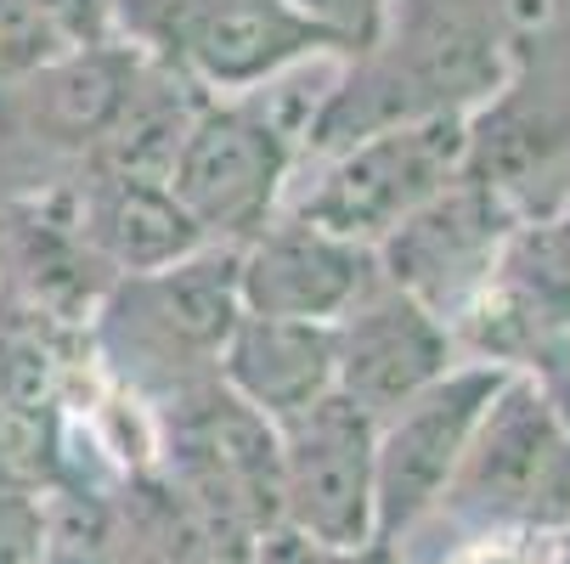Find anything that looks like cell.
Wrapping results in <instances>:
<instances>
[{
    "label": "cell",
    "instance_id": "obj_1",
    "mask_svg": "<svg viewBox=\"0 0 570 564\" xmlns=\"http://www.w3.org/2000/svg\"><path fill=\"white\" fill-rule=\"evenodd\" d=\"M525 12L520 0H395L384 34L322 86L299 165L384 125L469 119L503 91Z\"/></svg>",
    "mask_w": 570,
    "mask_h": 564
},
{
    "label": "cell",
    "instance_id": "obj_2",
    "mask_svg": "<svg viewBox=\"0 0 570 564\" xmlns=\"http://www.w3.org/2000/svg\"><path fill=\"white\" fill-rule=\"evenodd\" d=\"M299 73V68H294ZM272 79L261 91L237 97H204L193 125L176 141L170 158V192L187 209V220L204 231V244L243 249L255 231H266L305 158V125L316 113L311 91H288V79Z\"/></svg>",
    "mask_w": 570,
    "mask_h": 564
},
{
    "label": "cell",
    "instance_id": "obj_3",
    "mask_svg": "<svg viewBox=\"0 0 570 564\" xmlns=\"http://www.w3.org/2000/svg\"><path fill=\"white\" fill-rule=\"evenodd\" d=\"M463 176L498 192L525 226L548 220L570 187V34L548 23L542 0L520 23L503 91L469 113Z\"/></svg>",
    "mask_w": 570,
    "mask_h": 564
},
{
    "label": "cell",
    "instance_id": "obj_4",
    "mask_svg": "<svg viewBox=\"0 0 570 564\" xmlns=\"http://www.w3.org/2000/svg\"><path fill=\"white\" fill-rule=\"evenodd\" d=\"M114 29L204 97L261 91L334 57L288 0H114Z\"/></svg>",
    "mask_w": 570,
    "mask_h": 564
},
{
    "label": "cell",
    "instance_id": "obj_5",
    "mask_svg": "<svg viewBox=\"0 0 570 564\" xmlns=\"http://www.w3.org/2000/svg\"><path fill=\"white\" fill-rule=\"evenodd\" d=\"M237 316V249L204 244L158 271L114 277L97 310V345L125 378L158 373L176 395L198 378H215Z\"/></svg>",
    "mask_w": 570,
    "mask_h": 564
},
{
    "label": "cell",
    "instance_id": "obj_6",
    "mask_svg": "<svg viewBox=\"0 0 570 564\" xmlns=\"http://www.w3.org/2000/svg\"><path fill=\"white\" fill-rule=\"evenodd\" d=\"M165 479L198 508L215 542H261L283 531L277 424L220 378H198L165 400Z\"/></svg>",
    "mask_w": 570,
    "mask_h": 564
},
{
    "label": "cell",
    "instance_id": "obj_7",
    "mask_svg": "<svg viewBox=\"0 0 570 564\" xmlns=\"http://www.w3.org/2000/svg\"><path fill=\"white\" fill-rule=\"evenodd\" d=\"M463 152L469 119H413L367 130L328 158H311V181L288 192L283 215L379 249L406 215H419L463 176Z\"/></svg>",
    "mask_w": 570,
    "mask_h": 564
},
{
    "label": "cell",
    "instance_id": "obj_8",
    "mask_svg": "<svg viewBox=\"0 0 570 564\" xmlns=\"http://www.w3.org/2000/svg\"><path fill=\"white\" fill-rule=\"evenodd\" d=\"M458 508L498 531H564L570 525V429L525 373H509L485 407L441 508Z\"/></svg>",
    "mask_w": 570,
    "mask_h": 564
},
{
    "label": "cell",
    "instance_id": "obj_9",
    "mask_svg": "<svg viewBox=\"0 0 570 564\" xmlns=\"http://www.w3.org/2000/svg\"><path fill=\"white\" fill-rule=\"evenodd\" d=\"M509 384V367L452 362L430 389L401 400L390 418L373 424V508L379 542H401L424 514L441 508L452 474L485 418V407Z\"/></svg>",
    "mask_w": 570,
    "mask_h": 564
},
{
    "label": "cell",
    "instance_id": "obj_10",
    "mask_svg": "<svg viewBox=\"0 0 570 564\" xmlns=\"http://www.w3.org/2000/svg\"><path fill=\"white\" fill-rule=\"evenodd\" d=\"M283 531L322 547H362L379 536L373 508V418L340 389L277 424Z\"/></svg>",
    "mask_w": 570,
    "mask_h": 564
},
{
    "label": "cell",
    "instance_id": "obj_11",
    "mask_svg": "<svg viewBox=\"0 0 570 564\" xmlns=\"http://www.w3.org/2000/svg\"><path fill=\"white\" fill-rule=\"evenodd\" d=\"M520 226L525 220L498 192H485L480 181L458 176L419 215H406L373 255H379V271L395 288H406L452 328V316L492 283L509 237Z\"/></svg>",
    "mask_w": 570,
    "mask_h": 564
},
{
    "label": "cell",
    "instance_id": "obj_12",
    "mask_svg": "<svg viewBox=\"0 0 570 564\" xmlns=\"http://www.w3.org/2000/svg\"><path fill=\"white\" fill-rule=\"evenodd\" d=\"M334 345H340V384L334 389L345 400H356L373 424L390 418L419 389H430L458 362L452 328L406 288H395L384 271L334 321Z\"/></svg>",
    "mask_w": 570,
    "mask_h": 564
},
{
    "label": "cell",
    "instance_id": "obj_13",
    "mask_svg": "<svg viewBox=\"0 0 570 564\" xmlns=\"http://www.w3.org/2000/svg\"><path fill=\"white\" fill-rule=\"evenodd\" d=\"M379 277V255L299 215H277L237 249V299L249 316L340 321Z\"/></svg>",
    "mask_w": 570,
    "mask_h": 564
},
{
    "label": "cell",
    "instance_id": "obj_14",
    "mask_svg": "<svg viewBox=\"0 0 570 564\" xmlns=\"http://www.w3.org/2000/svg\"><path fill=\"white\" fill-rule=\"evenodd\" d=\"M215 378L249 400L272 424L299 418L322 395L340 384V345L334 321H305V316H237V328L220 345Z\"/></svg>",
    "mask_w": 570,
    "mask_h": 564
},
{
    "label": "cell",
    "instance_id": "obj_15",
    "mask_svg": "<svg viewBox=\"0 0 570 564\" xmlns=\"http://www.w3.org/2000/svg\"><path fill=\"white\" fill-rule=\"evenodd\" d=\"M73 220L86 231L91 255L114 271H158L170 260H187L204 249V231L187 220L165 176H130V170H97L86 165L73 192Z\"/></svg>",
    "mask_w": 570,
    "mask_h": 564
},
{
    "label": "cell",
    "instance_id": "obj_16",
    "mask_svg": "<svg viewBox=\"0 0 570 564\" xmlns=\"http://www.w3.org/2000/svg\"><path fill=\"white\" fill-rule=\"evenodd\" d=\"M73 46L29 7V0H0V97L18 91L40 68L62 62Z\"/></svg>",
    "mask_w": 570,
    "mask_h": 564
},
{
    "label": "cell",
    "instance_id": "obj_17",
    "mask_svg": "<svg viewBox=\"0 0 570 564\" xmlns=\"http://www.w3.org/2000/svg\"><path fill=\"white\" fill-rule=\"evenodd\" d=\"M288 7L328 40L334 62H351L384 34L395 0H288Z\"/></svg>",
    "mask_w": 570,
    "mask_h": 564
},
{
    "label": "cell",
    "instance_id": "obj_18",
    "mask_svg": "<svg viewBox=\"0 0 570 564\" xmlns=\"http://www.w3.org/2000/svg\"><path fill=\"white\" fill-rule=\"evenodd\" d=\"M51 558V503L29 486H0V564Z\"/></svg>",
    "mask_w": 570,
    "mask_h": 564
},
{
    "label": "cell",
    "instance_id": "obj_19",
    "mask_svg": "<svg viewBox=\"0 0 570 564\" xmlns=\"http://www.w3.org/2000/svg\"><path fill=\"white\" fill-rule=\"evenodd\" d=\"M255 564H401V558H395V542H379V536L362 547H322L294 531H272L255 542Z\"/></svg>",
    "mask_w": 570,
    "mask_h": 564
},
{
    "label": "cell",
    "instance_id": "obj_20",
    "mask_svg": "<svg viewBox=\"0 0 570 564\" xmlns=\"http://www.w3.org/2000/svg\"><path fill=\"white\" fill-rule=\"evenodd\" d=\"M531 244L548 260V271L570 288V187H564V198H559V209L548 220H531Z\"/></svg>",
    "mask_w": 570,
    "mask_h": 564
},
{
    "label": "cell",
    "instance_id": "obj_21",
    "mask_svg": "<svg viewBox=\"0 0 570 564\" xmlns=\"http://www.w3.org/2000/svg\"><path fill=\"white\" fill-rule=\"evenodd\" d=\"M452 564H531L520 547H509V542H474V547H463Z\"/></svg>",
    "mask_w": 570,
    "mask_h": 564
},
{
    "label": "cell",
    "instance_id": "obj_22",
    "mask_svg": "<svg viewBox=\"0 0 570 564\" xmlns=\"http://www.w3.org/2000/svg\"><path fill=\"white\" fill-rule=\"evenodd\" d=\"M209 564H255V542H226V547H215Z\"/></svg>",
    "mask_w": 570,
    "mask_h": 564
},
{
    "label": "cell",
    "instance_id": "obj_23",
    "mask_svg": "<svg viewBox=\"0 0 570 564\" xmlns=\"http://www.w3.org/2000/svg\"><path fill=\"white\" fill-rule=\"evenodd\" d=\"M559 558H564V564H570V525H564V531H559Z\"/></svg>",
    "mask_w": 570,
    "mask_h": 564
}]
</instances>
